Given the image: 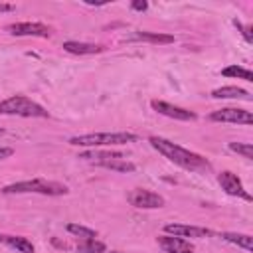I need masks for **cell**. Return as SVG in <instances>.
<instances>
[{
  "mask_svg": "<svg viewBox=\"0 0 253 253\" xmlns=\"http://www.w3.org/2000/svg\"><path fill=\"white\" fill-rule=\"evenodd\" d=\"M152 148H156L162 156H166L170 162H174L176 166L184 168V170H190V172H208L211 168V164L198 152H192L168 138H162V136H150L148 138Z\"/></svg>",
  "mask_w": 253,
  "mask_h": 253,
  "instance_id": "6da1fadb",
  "label": "cell"
},
{
  "mask_svg": "<svg viewBox=\"0 0 253 253\" xmlns=\"http://www.w3.org/2000/svg\"><path fill=\"white\" fill-rule=\"evenodd\" d=\"M69 190L65 184L45 180V178H34V180H22L14 182L2 188V194H42V196H65Z\"/></svg>",
  "mask_w": 253,
  "mask_h": 253,
  "instance_id": "7a4b0ae2",
  "label": "cell"
},
{
  "mask_svg": "<svg viewBox=\"0 0 253 253\" xmlns=\"http://www.w3.org/2000/svg\"><path fill=\"white\" fill-rule=\"evenodd\" d=\"M0 115H10V117H26V119H45L47 111L32 101L30 97L24 95H12L4 101H0Z\"/></svg>",
  "mask_w": 253,
  "mask_h": 253,
  "instance_id": "3957f363",
  "label": "cell"
},
{
  "mask_svg": "<svg viewBox=\"0 0 253 253\" xmlns=\"http://www.w3.org/2000/svg\"><path fill=\"white\" fill-rule=\"evenodd\" d=\"M138 136L132 132H89V134H77L69 138L71 146H117V144H128L136 142Z\"/></svg>",
  "mask_w": 253,
  "mask_h": 253,
  "instance_id": "277c9868",
  "label": "cell"
},
{
  "mask_svg": "<svg viewBox=\"0 0 253 253\" xmlns=\"http://www.w3.org/2000/svg\"><path fill=\"white\" fill-rule=\"evenodd\" d=\"M79 158L91 162V164H97V166H103V168H109V170H115V172H134L136 166L126 160L125 154L121 152H107V150H89V152H81Z\"/></svg>",
  "mask_w": 253,
  "mask_h": 253,
  "instance_id": "5b68a950",
  "label": "cell"
},
{
  "mask_svg": "<svg viewBox=\"0 0 253 253\" xmlns=\"http://www.w3.org/2000/svg\"><path fill=\"white\" fill-rule=\"evenodd\" d=\"M126 200L130 206L138 208V210H156L164 206V198L156 192H150L146 188H134L126 194Z\"/></svg>",
  "mask_w": 253,
  "mask_h": 253,
  "instance_id": "8992f818",
  "label": "cell"
},
{
  "mask_svg": "<svg viewBox=\"0 0 253 253\" xmlns=\"http://www.w3.org/2000/svg\"><path fill=\"white\" fill-rule=\"evenodd\" d=\"M6 32L12 36H32V38H49L51 36V28L40 22H16V24H8Z\"/></svg>",
  "mask_w": 253,
  "mask_h": 253,
  "instance_id": "52a82bcc",
  "label": "cell"
},
{
  "mask_svg": "<svg viewBox=\"0 0 253 253\" xmlns=\"http://www.w3.org/2000/svg\"><path fill=\"white\" fill-rule=\"evenodd\" d=\"M210 121L213 123H235V125H251L253 123V115L245 109H233V107H225L219 111L210 113Z\"/></svg>",
  "mask_w": 253,
  "mask_h": 253,
  "instance_id": "ba28073f",
  "label": "cell"
},
{
  "mask_svg": "<svg viewBox=\"0 0 253 253\" xmlns=\"http://www.w3.org/2000/svg\"><path fill=\"white\" fill-rule=\"evenodd\" d=\"M217 182H219V186L225 190V194L237 196V198H243V200L251 202V196L245 192V188H243V184H241V180H239L237 174H233V172H229V170H223V172L217 174Z\"/></svg>",
  "mask_w": 253,
  "mask_h": 253,
  "instance_id": "9c48e42d",
  "label": "cell"
},
{
  "mask_svg": "<svg viewBox=\"0 0 253 253\" xmlns=\"http://www.w3.org/2000/svg\"><path fill=\"white\" fill-rule=\"evenodd\" d=\"M152 109L164 117H170V119H176V121H194L196 119V113L188 111V109H182V107H176L172 103H166V101H158L154 99L152 103Z\"/></svg>",
  "mask_w": 253,
  "mask_h": 253,
  "instance_id": "30bf717a",
  "label": "cell"
},
{
  "mask_svg": "<svg viewBox=\"0 0 253 253\" xmlns=\"http://www.w3.org/2000/svg\"><path fill=\"white\" fill-rule=\"evenodd\" d=\"M164 231L174 237H210V235H213L211 229L198 227V225H186V223H166Z\"/></svg>",
  "mask_w": 253,
  "mask_h": 253,
  "instance_id": "8fae6325",
  "label": "cell"
},
{
  "mask_svg": "<svg viewBox=\"0 0 253 253\" xmlns=\"http://www.w3.org/2000/svg\"><path fill=\"white\" fill-rule=\"evenodd\" d=\"M156 241L166 253H194V245L184 237H174L166 233V235H160Z\"/></svg>",
  "mask_w": 253,
  "mask_h": 253,
  "instance_id": "7c38bea8",
  "label": "cell"
},
{
  "mask_svg": "<svg viewBox=\"0 0 253 253\" xmlns=\"http://www.w3.org/2000/svg\"><path fill=\"white\" fill-rule=\"evenodd\" d=\"M0 243L20 251V253H36L34 249V243L28 239V237H22V235H6V233H0Z\"/></svg>",
  "mask_w": 253,
  "mask_h": 253,
  "instance_id": "4fadbf2b",
  "label": "cell"
},
{
  "mask_svg": "<svg viewBox=\"0 0 253 253\" xmlns=\"http://www.w3.org/2000/svg\"><path fill=\"white\" fill-rule=\"evenodd\" d=\"M63 49L73 55H93V53H101L105 47L97 43H85V42H63Z\"/></svg>",
  "mask_w": 253,
  "mask_h": 253,
  "instance_id": "5bb4252c",
  "label": "cell"
},
{
  "mask_svg": "<svg viewBox=\"0 0 253 253\" xmlns=\"http://www.w3.org/2000/svg\"><path fill=\"white\" fill-rule=\"evenodd\" d=\"M211 99H245V101H251V95L241 87L227 85V87L213 89L211 91Z\"/></svg>",
  "mask_w": 253,
  "mask_h": 253,
  "instance_id": "9a60e30c",
  "label": "cell"
},
{
  "mask_svg": "<svg viewBox=\"0 0 253 253\" xmlns=\"http://www.w3.org/2000/svg\"><path fill=\"white\" fill-rule=\"evenodd\" d=\"M128 40L148 42V43H172L174 42V36H170V34H158V32H134Z\"/></svg>",
  "mask_w": 253,
  "mask_h": 253,
  "instance_id": "2e32d148",
  "label": "cell"
},
{
  "mask_svg": "<svg viewBox=\"0 0 253 253\" xmlns=\"http://www.w3.org/2000/svg\"><path fill=\"white\" fill-rule=\"evenodd\" d=\"M221 239H225L227 243H233L237 247H243L245 251H253V237L247 235V233H229V231H223L219 233Z\"/></svg>",
  "mask_w": 253,
  "mask_h": 253,
  "instance_id": "e0dca14e",
  "label": "cell"
},
{
  "mask_svg": "<svg viewBox=\"0 0 253 253\" xmlns=\"http://www.w3.org/2000/svg\"><path fill=\"white\" fill-rule=\"evenodd\" d=\"M221 75H223V77H237V79L253 81V73H251L247 67H241V65H229V67L221 69Z\"/></svg>",
  "mask_w": 253,
  "mask_h": 253,
  "instance_id": "ac0fdd59",
  "label": "cell"
},
{
  "mask_svg": "<svg viewBox=\"0 0 253 253\" xmlns=\"http://www.w3.org/2000/svg\"><path fill=\"white\" fill-rule=\"evenodd\" d=\"M105 243L103 241H97V239H85L83 243L77 245V251L79 253H105Z\"/></svg>",
  "mask_w": 253,
  "mask_h": 253,
  "instance_id": "d6986e66",
  "label": "cell"
},
{
  "mask_svg": "<svg viewBox=\"0 0 253 253\" xmlns=\"http://www.w3.org/2000/svg\"><path fill=\"white\" fill-rule=\"evenodd\" d=\"M67 231L77 235V237H83V239H95L97 237V231L91 229V227H85V225H77V223H69L67 225Z\"/></svg>",
  "mask_w": 253,
  "mask_h": 253,
  "instance_id": "ffe728a7",
  "label": "cell"
},
{
  "mask_svg": "<svg viewBox=\"0 0 253 253\" xmlns=\"http://www.w3.org/2000/svg\"><path fill=\"white\" fill-rule=\"evenodd\" d=\"M229 150L241 154V156L247 158V160L253 158V144H251V142H229Z\"/></svg>",
  "mask_w": 253,
  "mask_h": 253,
  "instance_id": "44dd1931",
  "label": "cell"
},
{
  "mask_svg": "<svg viewBox=\"0 0 253 253\" xmlns=\"http://www.w3.org/2000/svg\"><path fill=\"white\" fill-rule=\"evenodd\" d=\"M235 26H237V28L241 30V34H243V38H245V40H247V42L251 43V42H253V34H251V26H241V22H237V20H235Z\"/></svg>",
  "mask_w": 253,
  "mask_h": 253,
  "instance_id": "7402d4cb",
  "label": "cell"
},
{
  "mask_svg": "<svg viewBox=\"0 0 253 253\" xmlns=\"http://www.w3.org/2000/svg\"><path fill=\"white\" fill-rule=\"evenodd\" d=\"M130 8H132V10H138V12H144V10L148 8V2H144V0H134V2H130Z\"/></svg>",
  "mask_w": 253,
  "mask_h": 253,
  "instance_id": "603a6c76",
  "label": "cell"
},
{
  "mask_svg": "<svg viewBox=\"0 0 253 253\" xmlns=\"http://www.w3.org/2000/svg\"><path fill=\"white\" fill-rule=\"evenodd\" d=\"M12 154H14V148H10V146H0V160L10 158Z\"/></svg>",
  "mask_w": 253,
  "mask_h": 253,
  "instance_id": "cb8c5ba5",
  "label": "cell"
},
{
  "mask_svg": "<svg viewBox=\"0 0 253 253\" xmlns=\"http://www.w3.org/2000/svg\"><path fill=\"white\" fill-rule=\"evenodd\" d=\"M14 6L12 4H6V2H0V12H12Z\"/></svg>",
  "mask_w": 253,
  "mask_h": 253,
  "instance_id": "d4e9b609",
  "label": "cell"
},
{
  "mask_svg": "<svg viewBox=\"0 0 253 253\" xmlns=\"http://www.w3.org/2000/svg\"><path fill=\"white\" fill-rule=\"evenodd\" d=\"M111 253H123V251H111Z\"/></svg>",
  "mask_w": 253,
  "mask_h": 253,
  "instance_id": "484cf974",
  "label": "cell"
},
{
  "mask_svg": "<svg viewBox=\"0 0 253 253\" xmlns=\"http://www.w3.org/2000/svg\"><path fill=\"white\" fill-rule=\"evenodd\" d=\"M2 132H4V130H2V128H0V134H2Z\"/></svg>",
  "mask_w": 253,
  "mask_h": 253,
  "instance_id": "4316f807",
  "label": "cell"
}]
</instances>
